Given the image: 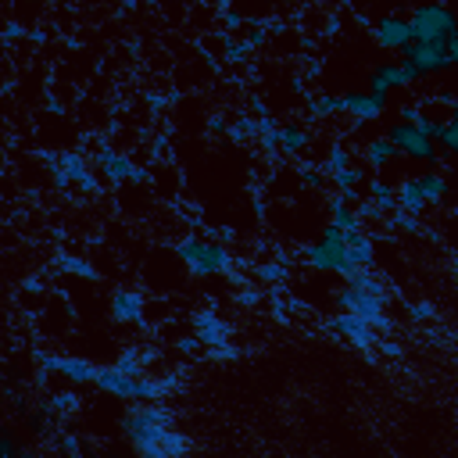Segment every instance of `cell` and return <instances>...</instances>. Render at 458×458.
Segmentation results:
<instances>
[{
	"instance_id": "obj_1",
	"label": "cell",
	"mask_w": 458,
	"mask_h": 458,
	"mask_svg": "<svg viewBox=\"0 0 458 458\" xmlns=\"http://www.w3.org/2000/svg\"><path fill=\"white\" fill-rule=\"evenodd\" d=\"M404 54V72H409V79L416 83V79H423V75H429V72H441V68H448L451 61H458V40L451 36V40H412L409 47L401 50Z\"/></svg>"
},
{
	"instance_id": "obj_2",
	"label": "cell",
	"mask_w": 458,
	"mask_h": 458,
	"mask_svg": "<svg viewBox=\"0 0 458 458\" xmlns=\"http://www.w3.org/2000/svg\"><path fill=\"white\" fill-rule=\"evenodd\" d=\"M175 251H180V258H183L197 276H215V272H226L229 265H233L229 251L219 247V244H208V240H183Z\"/></svg>"
},
{
	"instance_id": "obj_3",
	"label": "cell",
	"mask_w": 458,
	"mask_h": 458,
	"mask_svg": "<svg viewBox=\"0 0 458 458\" xmlns=\"http://www.w3.org/2000/svg\"><path fill=\"white\" fill-rule=\"evenodd\" d=\"M412 25V40H451L455 36V15L448 4H423L409 18Z\"/></svg>"
},
{
	"instance_id": "obj_4",
	"label": "cell",
	"mask_w": 458,
	"mask_h": 458,
	"mask_svg": "<svg viewBox=\"0 0 458 458\" xmlns=\"http://www.w3.org/2000/svg\"><path fill=\"white\" fill-rule=\"evenodd\" d=\"M308 262H312L315 269H326V272H344V276L354 269L351 254H347V247H344V240H340V226H337V222L326 229V237H322V244H319V247H308Z\"/></svg>"
},
{
	"instance_id": "obj_5",
	"label": "cell",
	"mask_w": 458,
	"mask_h": 458,
	"mask_svg": "<svg viewBox=\"0 0 458 458\" xmlns=\"http://www.w3.org/2000/svg\"><path fill=\"white\" fill-rule=\"evenodd\" d=\"M337 301H340V308H344V312L358 315V319L369 322V326H384V329L390 326V319L384 315V297H372V294H362V290L347 287V290L337 294Z\"/></svg>"
},
{
	"instance_id": "obj_6",
	"label": "cell",
	"mask_w": 458,
	"mask_h": 458,
	"mask_svg": "<svg viewBox=\"0 0 458 458\" xmlns=\"http://www.w3.org/2000/svg\"><path fill=\"white\" fill-rule=\"evenodd\" d=\"M172 426V412L168 409H158V404H143V409H133L129 416H125V434L136 441L158 434V429H168Z\"/></svg>"
},
{
	"instance_id": "obj_7",
	"label": "cell",
	"mask_w": 458,
	"mask_h": 458,
	"mask_svg": "<svg viewBox=\"0 0 458 458\" xmlns=\"http://www.w3.org/2000/svg\"><path fill=\"white\" fill-rule=\"evenodd\" d=\"M397 150H404L412 161H434L437 158V150H434V140L429 136H423L416 125H409V122H401V125H394L390 129V136H387Z\"/></svg>"
},
{
	"instance_id": "obj_8",
	"label": "cell",
	"mask_w": 458,
	"mask_h": 458,
	"mask_svg": "<svg viewBox=\"0 0 458 458\" xmlns=\"http://www.w3.org/2000/svg\"><path fill=\"white\" fill-rule=\"evenodd\" d=\"M136 451L147 455V458H175V455H183L190 451V441L183 434H175V429H158V434H150L143 441H136Z\"/></svg>"
},
{
	"instance_id": "obj_9",
	"label": "cell",
	"mask_w": 458,
	"mask_h": 458,
	"mask_svg": "<svg viewBox=\"0 0 458 458\" xmlns=\"http://www.w3.org/2000/svg\"><path fill=\"white\" fill-rule=\"evenodd\" d=\"M194 326H197V340L205 344V347H212L219 354L229 351V322H222L215 312H197Z\"/></svg>"
},
{
	"instance_id": "obj_10",
	"label": "cell",
	"mask_w": 458,
	"mask_h": 458,
	"mask_svg": "<svg viewBox=\"0 0 458 458\" xmlns=\"http://www.w3.org/2000/svg\"><path fill=\"white\" fill-rule=\"evenodd\" d=\"M329 329H333V333H340V337H347L354 347H365V351L379 344L376 329H372L369 322H362L358 315H351V312H347V315H337L333 322H329Z\"/></svg>"
},
{
	"instance_id": "obj_11",
	"label": "cell",
	"mask_w": 458,
	"mask_h": 458,
	"mask_svg": "<svg viewBox=\"0 0 458 458\" xmlns=\"http://www.w3.org/2000/svg\"><path fill=\"white\" fill-rule=\"evenodd\" d=\"M376 43L384 47V50H404L412 43V25L404 22V18H379V25H376Z\"/></svg>"
},
{
	"instance_id": "obj_12",
	"label": "cell",
	"mask_w": 458,
	"mask_h": 458,
	"mask_svg": "<svg viewBox=\"0 0 458 458\" xmlns=\"http://www.w3.org/2000/svg\"><path fill=\"white\" fill-rule=\"evenodd\" d=\"M384 104H387V93H344L340 97V111H351L354 118H362V122H369V118H376L379 111H384Z\"/></svg>"
},
{
	"instance_id": "obj_13",
	"label": "cell",
	"mask_w": 458,
	"mask_h": 458,
	"mask_svg": "<svg viewBox=\"0 0 458 458\" xmlns=\"http://www.w3.org/2000/svg\"><path fill=\"white\" fill-rule=\"evenodd\" d=\"M40 362H43V369H54V372L75 379V384H90L93 372H97V369H93L90 362H83V358H50V354H40Z\"/></svg>"
},
{
	"instance_id": "obj_14",
	"label": "cell",
	"mask_w": 458,
	"mask_h": 458,
	"mask_svg": "<svg viewBox=\"0 0 458 458\" xmlns=\"http://www.w3.org/2000/svg\"><path fill=\"white\" fill-rule=\"evenodd\" d=\"M58 165L68 172L72 183H83L86 190H97V180H93V172H90V161L79 155V150H65V155H58Z\"/></svg>"
},
{
	"instance_id": "obj_15",
	"label": "cell",
	"mask_w": 458,
	"mask_h": 458,
	"mask_svg": "<svg viewBox=\"0 0 458 458\" xmlns=\"http://www.w3.org/2000/svg\"><path fill=\"white\" fill-rule=\"evenodd\" d=\"M111 315L118 322H140L143 319V297L133 294V290H118L111 297Z\"/></svg>"
},
{
	"instance_id": "obj_16",
	"label": "cell",
	"mask_w": 458,
	"mask_h": 458,
	"mask_svg": "<svg viewBox=\"0 0 458 458\" xmlns=\"http://www.w3.org/2000/svg\"><path fill=\"white\" fill-rule=\"evenodd\" d=\"M133 161L125 158V155H115V150H108V147H100V172H104V180H111V183H125L133 175Z\"/></svg>"
},
{
	"instance_id": "obj_17",
	"label": "cell",
	"mask_w": 458,
	"mask_h": 458,
	"mask_svg": "<svg viewBox=\"0 0 458 458\" xmlns=\"http://www.w3.org/2000/svg\"><path fill=\"white\" fill-rule=\"evenodd\" d=\"M394 197H397V208H404V212H416V215H423L426 212V194H423V187H419V180H404L397 190H394Z\"/></svg>"
},
{
	"instance_id": "obj_18",
	"label": "cell",
	"mask_w": 458,
	"mask_h": 458,
	"mask_svg": "<svg viewBox=\"0 0 458 458\" xmlns=\"http://www.w3.org/2000/svg\"><path fill=\"white\" fill-rule=\"evenodd\" d=\"M347 283L354 287V290H362V294H372V297H384L387 294V283L379 279L372 269H365V265H354L351 272H347Z\"/></svg>"
},
{
	"instance_id": "obj_19",
	"label": "cell",
	"mask_w": 458,
	"mask_h": 458,
	"mask_svg": "<svg viewBox=\"0 0 458 458\" xmlns=\"http://www.w3.org/2000/svg\"><path fill=\"white\" fill-rule=\"evenodd\" d=\"M412 79H409V72H404L401 65H379L376 72H372V90L376 93H387V90H394V86H409Z\"/></svg>"
},
{
	"instance_id": "obj_20",
	"label": "cell",
	"mask_w": 458,
	"mask_h": 458,
	"mask_svg": "<svg viewBox=\"0 0 458 458\" xmlns=\"http://www.w3.org/2000/svg\"><path fill=\"white\" fill-rule=\"evenodd\" d=\"M226 133L233 143H251V140H258V118H251V115H240L233 125H226Z\"/></svg>"
},
{
	"instance_id": "obj_21",
	"label": "cell",
	"mask_w": 458,
	"mask_h": 458,
	"mask_svg": "<svg viewBox=\"0 0 458 458\" xmlns=\"http://www.w3.org/2000/svg\"><path fill=\"white\" fill-rule=\"evenodd\" d=\"M419 187H423V194H426L429 205H437V200H444V197H448V180H444V175H437V172L419 175Z\"/></svg>"
},
{
	"instance_id": "obj_22",
	"label": "cell",
	"mask_w": 458,
	"mask_h": 458,
	"mask_svg": "<svg viewBox=\"0 0 458 458\" xmlns=\"http://www.w3.org/2000/svg\"><path fill=\"white\" fill-rule=\"evenodd\" d=\"M304 143H308V133H304L301 125L279 129V150H283V155H297V150H304Z\"/></svg>"
},
{
	"instance_id": "obj_23",
	"label": "cell",
	"mask_w": 458,
	"mask_h": 458,
	"mask_svg": "<svg viewBox=\"0 0 458 458\" xmlns=\"http://www.w3.org/2000/svg\"><path fill=\"white\" fill-rule=\"evenodd\" d=\"M369 197L376 200L379 208H384V215H390L394 208H397V197H394V187H387V183H379V180H372V187H369Z\"/></svg>"
},
{
	"instance_id": "obj_24",
	"label": "cell",
	"mask_w": 458,
	"mask_h": 458,
	"mask_svg": "<svg viewBox=\"0 0 458 458\" xmlns=\"http://www.w3.org/2000/svg\"><path fill=\"white\" fill-rule=\"evenodd\" d=\"M329 212H333V222H337L340 229H362L358 215H354V212H351V208L344 205L340 197H333V200H329Z\"/></svg>"
},
{
	"instance_id": "obj_25",
	"label": "cell",
	"mask_w": 458,
	"mask_h": 458,
	"mask_svg": "<svg viewBox=\"0 0 458 458\" xmlns=\"http://www.w3.org/2000/svg\"><path fill=\"white\" fill-rule=\"evenodd\" d=\"M365 155H369V161H372V165H387V161H394V158H397V147H394L390 140H372Z\"/></svg>"
},
{
	"instance_id": "obj_26",
	"label": "cell",
	"mask_w": 458,
	"mask_h": 458,
	"mask_svg": "<svg viewBox=\"0 0 458 458\" xmlns=\"http://www.w3.org/2000/svg\"><path fill=\"white\" fill-rule=\"evenodd\" d=\"M390 229H404V233H423V222H419L416 212L394 208V212H390Z\"/></svg>"
},
{
	"instance_id": "obj_27",
	"label": "cell",
	"mask_w": 458,
	"mask_h": 458,
	"mask_svg": "<svg viewBox=\"0 0 458 458\" xmlns=\"http://www.w3.org/2000/svg\"><path fill=\"white\" fill-rule=\"evenodd\" d=\"M79 409V397L75 394H50L47 397V412L50 416H65V412H75Z\"/></svg>"
},
{
	"instance_id": "obj_28",
	"label": "cell",
	"mask_w": 458,
	"mask_h": 458,
	"mask_svg": "<svg viewBox=\"0 0 458 458\" xmlns=\"http://www.w3.org/2000/svg\"><path fill=\"white\" fill-rule=\"evenodd\" d=\"M58 269L75 272V276H86V279H93V276H97V272H93V265H90V262H83V258H75V254H61V258H58Z\"/></svg>"
},
{
	"instance_id": "obj_29",
	"label": "cell",
	"mask_w": 458,
	"mask_h": 458,
	"mask_svg": "<svg viewBox=\"0 0 458 458\" xmlns=\"http://www.w3.org/2000/svg\"><path fill=\"white\" fill-rule=\"evenodd\" d=\"M333 111H340V97H312L308 118H322V115H333Z\"/></svg>"
},
{
	"instance_id": "obj_30",
	"label": "cell",
	"mask_w": 458,
	"mask_h": 458,
	"mask_svg": "<svg viewBox=\"0 0 458 458\" xmlns=\"http://www.w3.org/2000/svg\"><path fill=\"white\" fill-rule=\"evenodd\" d=\"M347 165H351L347 147H344V143H337L333 150H329V158H326V165H322V168H326L329 175H333V172H340V168H347Z\"/></svg>"
},
{
	"instance_id": "obj_31",
	"label": "cell",
	"mask_w": 458,
	"mask_h": 458,
	"mask_svg": "<svg viewBox=\"0 0 458 458\" xmlns=\"http://www.w3.org/2000/svg\"><path fill=\"white\" fill-rule=\"evenodd\" d=\"M358 180H362V172H358V168H351V165L340 168V172H333V183H337L340 190H354V183H358Z\"/></svg>"
},
{
	"instance_id": "obj_32",
	"label": "cell",
	"mask_w": 458,
	"mask_h": 458,
	"mask_svg": "<svg viewBox=\"0 0 458 458\" xmlns=\"http://www.w3.org/2000/svg\"><path fill=\"white\" fill-rule=\"evenodd\" d=\"M354 215H358V222L362 219H384V208L369 197V200H358V205H354Z\"/></svg>"
},
{
	"instance_id": "obj_33",
	"label": "cell",
	"mask_w": 458,
	"mask_h": 458,
	"mask_svg": "<svg viewBox=\"0 0 458 458\" xmlns=\"http://www.w3.org/2000/svg\"><path fill=\"white\" fill-rule=\"evenodd\" d=\"M437 140H441L448 150H458V129H455V122H444V125H441Z\"/></svg>"
},
{
	"instance_id": "obj_34",
	"label": "cell",
	"mask_w": 458,
	"mask_h": 458,
	"mask_svg": "<svg viewBox=\"0 0 458 458\" xmlns=\"http://www.w3.org/2000/svg\"><path fill=\"white\" fill-rule=\"evenodd\" d=\"M251 54V47L247 43H233V40H226V58L229 61H244Z\"/></svg>"
},
{
	"instance_id": "obj_35",
	"label": "cell",
	"mask_w": 458,
	"mask_h": 458,
	"mask_svg": "<svg viewBox=\"0 0 458 458\" xmlns=\"http://www.w3.org/2000/svg\"><path fill=\"white\" fill-rule=\"evenodd\" d=\"M416 129H419L423 136H429V140H437V133H441V122H437V118H426V115H423V118L416 122Z\"/></svg>"
},
{
	"instance_id": "obj_36",
	"label": "cell",
	"mask_w": 458,
	"mask_h": 458,
	"mask_svg": "<svg viewBox=\"0 0 458 458\" xmlns=\"http://www.w3.org/2000/svg\"><path fill=\"white\" fill-rule=\"evenodd\" d=\"M301 180H304V187H322V183H326L319 168H304V172H301Z\"/></svg>"
},
{
	"instance_id": "obj_37",
	"label": "cell",
	"mask_w": 458,
	"mask_h": 458,
	"mask_svg": "<svg viewBox=\"0 0 458 458\" xmlns=\"http://www.w3.org/2000/svg\"><path fill=\"white\" fill-rule=\"evenodd\" d=\"M283 272H287L283 265H265V269H258V276H262V279H269V283H276V279H283Z\"/></svg>"
},
{
	"instance_id": "obj_38",
	"label": "cell",
	"mask_w": 458,
	"mask_h": 458,
	"mask_svg": "<svg viewBox=\"0 0 458 458\" xmlns=\"http://www.w3.org/2000/svg\"><path fill=\"white\" fill-rule=\"evenodd\" d=\"M265 40V29H262V25H251V33H247V47H258Z\"/></svg>"
},
{
	"instance_id": "obj_39",
	"label": "cell",
	"mask_w": 458,
	"mask_h": 458,
	"mask_svg": "<svg viewBox=\"0 0 458 458\" xmlns=\"http://www.w3.org/2000/svg\"><path fill=\"white\" fill-rule=\"evenodd\" d=\"M412 315L423 322V319H429V315H434V312H429V304H412Z\"/></svg>"
},
{
	"instance_id": "obj_40",
	"label": "cell",
	"mask_w": 458,
	"mask_h": 458,
	"mask_svg": "<svg viewBox=\"0 0 458 458\" xmlns=\"http://www.w3.org/2000/svg\"><path fill=\"white\" fill-rule=\"evenodd\" d=\"M208 133H226V118H222V115H215V118L208 122Z\"/></svg>"
},
{
	"instance_id": "obj_41",
	"label": "cell",
	"mask_w": 458,
	"mask_h": 458,
	"mask_svg": "<svg viewBox=\"0 0 458 458\" xmlns=\"http://www.w3.org/2000/svg\"><path fill=\"white\" fill-rule=\"evenodd\" d=\"M22 36V25H8V33H4V40L11 43V40H18Z\"/></svg>"
},
{
	"instance_id": "obj_42",
	"label": "cell",
	"mask_w": 458,
	"mask_h": 458,
	"mask_svg": "<svg viewBox=\"0 0 458 458\" xmlns=\"http://www.w3.org/2000/svg\"><path fill=\"white\" fill-rule=\"evenodd\" d=\"M254 111H258V118H265V115H269V104H265V100H258V97H254Z\"/></svg>"
},
{
	"instance_id": "obj_43",
	"label": "cell",
	"mask_w": 458,
	"mask_h": 458,
	"mask_svg": "<svg viewBox=\"0 0 458 458\" xmlns=\"http://www.w3.org/2000/svg\"><path fill=\"white\" fill-rule=\"evenodd\" d=\"M240 22H244V18H240L237 11H226V25H233V29H237V25H240Z\"/></svg>"
},
{
	"instance_id": "obj_44",
	"label": "cell",
	"mask_w": 458,
	"mask_h": 458,
	"mask_svg": "<svg viewBox=\"0 0 458 458\" xmlns=\"http://www.w3.org/2000/svg\"><path fill=\"white\" fill-rule=\"evenodd\" d=\"M180 347H183V351H197V347H200V340H197V337H187Z\"/></svg>"
},
{
	"instance_id": "obj_45",
	"label": "cell",
	"mask_w": 458,
	"mask_h": 458,
	"mask_svg": "<svg viewBox=\"0 0 458 458\" xmlns=\"http://www.w3.org/2000/svg\"><path fill=\"white\" fill-rule=\"evenodd\" d=\"M61 451H72V455H75V451H79V444H75L72 437H65V441H61Z\"/></svg>"
},
{
	"instance_id": "obj_46",
	"label": "cell",
	"mask_w": 458,
	"mask_h": 458,
	"mask_svg": "<svg viewBox=\"0 0 458 458\" xmlns=\"http://www.w3.org/2000/svg\"><path fill=\"white\" fill-rule=\"evenodd\" d=\"M165 150H168V140H165V136H161V140H158V143H155V155H165Z\"/></svg>"
},
{
	"instance_id": "obj_47",
	"label": "cell",
	"mask_w": 458,
	"mask_h": 458,
	"mask_svg": "<svg viewBox=\"0 0 458 458\" xmlns=\"http://www.w3.org/2000/svg\"><path fill=\"white\" fill-rule=\"evenodd\" d=\"M379 344H384V351H387V354H397V351H401V347H397V344H390V340H379Z\"/></svg>"
}]
</instances>
